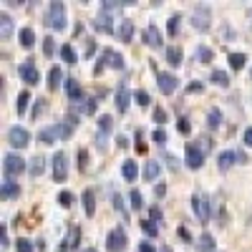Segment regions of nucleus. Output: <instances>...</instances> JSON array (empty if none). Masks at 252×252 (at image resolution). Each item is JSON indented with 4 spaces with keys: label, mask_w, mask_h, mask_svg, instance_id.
Returning <instances> with one entry per match:
<instances>
[{
    "label": "nucleus",
    "mask_w": 252,
    "mask_h": 252,
    "mask_svg": "<svg viewBox=\"0 0 252 252\" xmlns=\"http://www.w3.org/2000/svg\"><path fill=\"white\" fill-rule=\"evenodd\" d=\"M66 8H63L61 0H53L48 5V13H46V26H51L53 31H63L66 28Z\"/></svg>",
    "instance_id": "f257e3e1"
},
{
    "label": "nucleus",
    "mask_w": 252,
    "mask_h": 252,
    "mask_svg": "<svg viewBox=\"0 0 252 252\" xmlns=\"http://www.w3.org/2000/svg\"><path fill=\"white\" fill-rule=\"evenodd\" d=\"M51 172H53V179L56 182H66L68 177V157L63 152H56L53 159H51Z\"/></svg>",
    "instance_id": "f03ea898"
},
{
    "label": "nucleus",
    "mask_w": 252,
    "mask_h": 252,
    "mask_svg": "<svg viewBox=\"0 0 252 252\" xmlns=\"http://www.w3.org/2000/svg\"><path fill=\"white\" fill-rule=\"evenodd\" d=\"M126 242H129V240H126V232H124L121 227H114L111 232H109V237H106V250L109 252H124L126 250Z\"/></svg>",
    "instance_id": "7ed1b4c3"
},
{
    "label": "nucleus",
    "mask_w": 252,
    "mask_h": 252,
    "mask_svg": "<svg viewBox=\"0 0 252 252\" xmlns=\"http://www.w3.org/2000/svg\"><path fill=\"white\" fill-rule=\"evenodd\" d=\"M192 209H194V215L199 222H207L209 215H212V204H209V199L204 194H194L192 197Z\"/></svg>",
    "instance_id": "20e7f679"
},
{
    "label": "nucleus",
    "mask_w": 252,
    "mask_h": 252,
    "mask_svg": "<svg viewBox=\"0 0 252 252\" xmlns=\"http://www.w3.org/2000/svg\"><path fill=\"white\" fill-rule=\"evenodd\" d=\"M184 154H187V166L189 169H199V166L204 164V152L199 149V144H187Z\"/></svg>",
    "instance_id": "39448f33"
},
{
    "label": "nucleus",
    "mask_w": 252,
    "mask_h": 252,
    "mask_svg": "<svg viewBox=\"0 0 252 252\" xmlns=\"http://www.w3.org/2000/svg\"><path fill=\"white\" fill-rule=\"evenodd\" d=\"M103 66H111V68H124V58H121V53L119 51H111V48H106V51H103V58H101V63H98V66L94 68L96 73L103 68Z\"/></svg>",
    "instance_id": "423d86ee"
},
{
    "label": "nucleus",
    "mask_w": 252,
    "mask_h": 252,
    "mask_svg": "<svg viewBox=\"0 0 252 252\" xmlns=\"http://www.w3.org/2000/svg\"><path fill=\"white\" fill-rule=\"evenodd\" d=\"M3 166H5V174H8V177H18L20 172L26 169V161L20 159L18 154H8V157L3 159Z\"/></svg>",
    "instance_id": "0eeeda50"
},
{
    "label": "nucleus",
    "mask_w": 252,
    "mask_h": 252,
    "mask_svg": "<svg viewBox=\"0 0 252 252\" xmlns=\"http://www.w3.org/2000/svg\"><path fill=\"white\" fill-rule=\"evenodd\" d=\"M157 81H159V89H161V94H174V91H177V86H179L177 76L166 73V71H159V73H157Z\"/></svg>",
    "instance_id": "6e6552de"
},
{
    "label": "nucleus",
    "mask_w": 252,
    "mask_h": 252,
    "mask_svg": "<svg viewBox=\"0 0 252 252\" xmlns=\"http://www.w3.org/2000/svg\"><path fill=\"white\" fill-rule=\"evenodd\" d=\"M8 139H10V144L15 146V149H23V146L31 141V134L23 129V126H13L10 134H8Z\"/></svg>",
    "instance_id": "1a4fd4ad"
},
{
    "label": "nucleus",
    "mask_w": 252,
    "mask_h": 252,
    "mask_svg": "<svg viewBox=\"0 0 252 252\" xmlns=\"http://www.w3.org/2000/svg\"><path fill=\"white\" fill-rule=\"evenodd\" d=\"M235 161H247V159H245V154H240V152H235V149H227V152H222V154L217 157L220 169H229Z\"/></svg>",
    "instance_id": "9d476101"
},
{
    "label": "nucleus",
    "mask_w": 252,
    "mask_h": 252,
    "mask_svg": "<svg viewBox=\"0 0 252 252\" xmlns=\"http://www.w3.org/2000/svg\"><path fill=\"white\" fill-rule=\"evenodd\" d=\"M20 78H23L26 83H31V86H35V83L40 81V76H38V68L33 66V61H26V63H20Z\"/></svg>",
    "instance_id": "9b49d317"
},
{
    "label": "nucleus",
    "mask_w": 252,
    "mask_h": 252,
    "mask_svg": "<svg viewBox=\"0 0 252 252\" xmlns=\"http://www.w3.org/2000/svg\"><path fill=\"white\" fill-rule=\"evenodd\" d=\"M38 139L43 141V144H53L56 139H63V129H61V121H58V124H53V126H46V129L38 134Z\"/></svg>",
    "instance_id": "f8f14e48"
},
{
    "label": "nucleus",
    "mask_w": 252,
    "mask_h": 252,
    "mask_svg": "<svg viewBox=\"0 0 252 252\" xmlns=\"http://www.w3.org/2000/svg\"><path fill=\"white\" fill-rule=\"evenodd\" d=\"M192 26L197 31H207L209 28V8H197L192 13Z\"/></svg>",
    "instance_id": "ddd939ff"
},
{
    "label": "nucleus",
    "mask_w": 252,
    "mask_h": 252,
    "mask_svg": "<svg viewBox=\"0 0 252 252\" xmlns=\"http://www.w3.org/2000/svg\"><path fill=\"white\" fill-rule=\"evenodd\" d=\"M144 43H146V46H154V48L161 46V33H159L157 26H146V28H144Z\"/></svg>",
    "instance_id": "4468645a"
},
{
    "label": "nucleus",
    "mask_w": 252,
    "mask_h": 252,
    "mask_svg": "<svg viewBox=\"0 0 252 252\" xmlns=\"http://www.w3.org/2000/svg\"><path fill=\"white\" fill-rule=\"evenodd\" d=\"M114 101H116V109H119V111H126V109H129V101H131V91L126 89V86H119Z\"/></svg>",
    "instance_id": "2eb2a0df"
},
{
    "label": "nucleus",
    "mask_w": 252,
    "mask_h": 252,
    "mask_svg": "<svg viewBox=\"0 0 252 252\" xmlns=\"http://www.w3.org/2000/svg\"><path fill=\"white\" fill-rule=\"evenodd\" d=\"M94 28L96 31H101V33H114V23H111V18L109 15H98V18H94Z\"/></svg>",
    "instance_id": "dca6fc26"
},
{
    "label": "nucleus",
    "mask_w": 252,
    "mask_h": 252,
    "mask_svg": "<svg viewBox=\"0 0 252 252\" xmlns=\"http://www.w3.org/2000/svg\"><path fill=\"white\" fill-rule=\"evenodd\" d=\"M43 169H46V159L35 154V157L31 159V164H28V172H31V177H40V174H43Z\"/></svg>",
    "instance_id": "f3484780"
},
{
    "label": "nucleus",
    "mask_w": 252,
    "mask_h": 252,
    "mask_svg": "<svg viewBox=\"0 0 252 252\" xmlns=\"http://www.w3.org/2000/svg\"><path fill=\"white\" fill-rule=\"evenodd\" d=\"M66 91H68V98L71 101H83V91H81V86H78L73 78H66Z\"/></svg>",
    "instance_id": "a211bd4d"
},
{
    "label": "nucleus",
    "mask_w": 252,
    "mask_h": 252,
    "mask_svg": "<svg viewBox=\"0 0 252 252\" xmlns=\"http://www.w3.org/2000/svg\"><path fill=\"white\" fill-rule=\"evenodd\" d=\"M119 35H121V40H131V35H134V20L124 18L121 26H119Z\"/></svg>",
    "instance_id": "6ab92c4d"
},
{
    "label": "nucleus",
    "mask_w": 252,
    "mask_h": 252,
    "mask_svg": "<svg viewBox=\"0 0 252 252\" xmlns=\"http://www.w3.org/2000/svg\"><path fill=\"white\" fill-rule=\"evenodd\" d=\"M83 209H86V215H89V217H94V212H96L94 189H86V192H83Z\"/></svg>",
    "instance_id": "aec40b11"
},
{
    "label": "nucleus",
    "mask_w": 252,
    "mask_h": 252,
    "mask_svg": "<svg viewBox=\"0 0 252 252\" xmlns=\"http://www.w3.org/2000/svg\"><path fill=\"white\" fill-rule=\"evenodd\" d=\"M121 174H124V179H129V182H134L136 179V174H139V169H136V161H124V166H121Z\"/></svg>",
    "instance_id": "412c9836"
},
{
    "label": "nucleus",
    "mask_w": 252,
    "mask_h": 252,
    "mask_svg": "<svg viewBox=\"0 0 252 252\" xmlns=\"http://www.w3.org/2000/svg\"><path fill=\"white\" fill-rule=\"evenodd\" d=\"M18 38H20V46H23V48H31L35 43V31L33 28H23Z\"/></svg>",
    "instance_id": "4be33fe9"
},
{
    "label": "nucleus",
    "mask_w": 252,
    "mask_h": 252,
    "mask_svg": "<svg viewBox=\"0 0 252 252\" xmlns=\"http://www.w3.org/2000/svg\"><path fill=\"white\" fill-rule=\"evenodd\" d=\"M78 237H81V229H78V227H73L71 232H68V240H66V245H61V247H58V252H66L68 247H78Z\"/></svg>",
    "instance_id": "5701e85b"
},
{
    "label": "nucleus",
    "mask_w": 252,
    "mask_h": 252,
    "mask_svg": "<svg viewBox=\"0 0 252 252\" xmlns=\"http://www.w3.org/2000/svg\"><path fill=\"white\" fill-rule=\"evenodd\" d=\"M215 247V237L209 235V232H202L199 235V240H197V250H202V252H209Z\"/></svg>",
    "instance_id": "b1692460"
},
{
    "label": "nucleus",
    "mask_w": 252,
    "mask_h": 252,
    "mask_svg": "<svg viewBox=\"0 0 252 252\" xmlns=\"http://www.w3.org/2000/svg\"><path fill=\"white\" fill-rule=\"evenodd\" d=\"M159 172H161V166H159L157 161H146V166H144V179L152 182V179L159 177Z\"/></svg>",
    "instance_id": "393cba45"
},
{
    "label": "nucleus",
    "mask_w": 252,
    "mask_h": 252,
    "mask_svg": "<svg viewBox=\"0 0 252 252\" xmlns=\"http://www.w3.org/2000/svg\"><path fill=\"white\" fill-rule=\"evenodd\" d=\"M0 26H3V40H10V35H13V18L8 13L0 15Z\"/></svg>",
    "instance_id": "a878e982"
},
{
    "label": "nucleus",
    "mask_w": 252,
    "mask_h": 252,
    "mask_svg": "<svg viewBox=\"0 0 252 252\" xmlns=\"http://www.w3.org/2000/svg\"><path fill=\"white\" fill-rule=\"evenodd\" d=\"M61 81H63V71H61L58 66H53V68L48 71V86H51V89H58Z\"/></svg>",
    "instance_id": "bb28decb"
},
{
    "label": "nucleus",
    "mask_w": 252,
    "mask_h": 252,
    "mask_svg": "<svg viewBox=\"0 0 252 252\" xmlns=\"http://www.w3.org/2000/svg\"><path fill=\"white\" fill-rule=\"evenodd\" d=\"M166 61H169L172 66H179L182 63V48L179 46H169L166 48Z\"/></svg>",
    "instance_id": "cd10ccee"
},
{
    "label": "nucleus",
    "mask_w": 252,
    "mask_h": 252,
    "mask_svg": "<svg viewBox=\"0 0 252 252\" xmlns=\"http://www.w3.org/2000/svg\"><path fill=\"white\" fill-rule=\"evenodd\" d=\"M13 197H18V184L5 179L3 182V199H13Z\"/></svg>",
    "instance_id": "c85d7f7f"
},
{
    "label": "nucleus",
    "mask_w": 252,
    "mask_h": 252,
    "mask_svg": "<svg viewBox=\"0 0 252 252\" xmlns=\"http://www.w3.org/2000/svg\"><path fill=\"white\" fill-rule=\"evenodd\" d=\"M61 56H63V61H68V63H76V61H78V56H76V51H73L71 43L61 46Z\"/></svg>",
    "instance_id": "c756f323"
},
{
    "label": "nucleus",
    "mask_w": 252,
    "mask_h": 252,
    "mask_svg": "<svg viewBox=\"0 0 252 252\" xmlns=\"http://www.w3.org/2000/svg\"><path fill=\"white\" fill-rule=\"evenodd\" d=\"M207 124L212 126V129H217V126L222 124V111L220 109H212V111L207 114Z\"/></svg>",
    "instance_id": "7c9ffc66"
},
{
    "label": "nucleus",
    "mask_w": 252,
    "mask_h": 252,
    "mask_svg": "<svg viewBox=\"0 0 252 252\" xmlns=\"http://www.w3.org/2000/svg\"><path fill=\"white\" fill-rule=\"evenodd\" d=\"M245 53H229V66H232L235 71H240L242 66H245Z\"/></svg>",
    "instance_id": "2f4dec72"
},
{
    "label": "nucleus",
    "mask_w": 252,
    "mask_h": 252,
    "mask_svg": "<svg viewBox=\"0 0 252 252\" xmlns=\"http://www.w3.org/2000/svg\"><path fill=\"white\" fill-rule=\"evenodd\" d=\"M28 101H31L28 91H20V94H18V114H26V109H28Z\"/></svg>",
    "instance_id": "473e14b6"
},
{
    "label": "nucleus",
    "mask_w": 252,
    "mask_h": 252,
    "mask_svg": "<svg viewBox=\"0 0 252 252\" xmlns=\"http://www.w3.org/2000/svg\"><path fill=\"white\" fill-rule=\"evenodd\" d=\"M111 126H114V121H111V116H109V114H103V116H98V129H101V134H106V131H111Z\"/></svg>",
    "instance_id": "72a5a7b5"
},
{
    "label": "nucleus",
    "mask_w": 252,
    "mask_h": 252,
    "mask_svg": "<svg viewBox=\"0 0 252 252\" xmlns=\"http://www.w3.org/2000/svg\"><path fill=\"white\" fill-rule=\"evenodd\" d=\"M141 229H144L149 237H157V235H159V227H157L152 220H144V222H141Z\"/></svg>",
    "instance_id": "f704fd0d"
},
{
    "label": "nucleus",
    "mask_w": 252,
    "mask_h": 252,
    "mask_svg": "<svg viewBox=\"0 0 252 252\" xmlns=\"http://www.w3.org/2000/svg\"><path fill=\"white\" fill-rule=\"evenodd\" d=\"M212 81L217 83V86H229V76L224 71H212Z\"/></svg>",
    "instance_id": "c9c22d12"
},
{
    "label": "nucleus",
    "mask_w": 252,
    "mask_h": 252,
    "mask_svg": "<svg viewBox=\"0 0 252 252\" xmlns=\"http://www.w3.org/2000/svg\"><path fill=\"white\" fill-rule=\"evenodd\" d=\"M197 58H199V63H209L212 61V51H209L207 46H199L197 48Z\"/></svg>",
    "instance_id": "e433bc0d"
},
{
    "label": "nucleus",
    "mask_w": 252,
    "mask_h": 252,
    "mask_svg": "<svg viewBox=\"0 0 252 252\" xmlns=\"http://www.w3.org/2000/svg\"><path fill=\"white\" fill-rule=\"evenodd\" d=\"M179 20H182V15H172L169 23H166V28H169L172 35H177V31H179Z\"/></svg>",
    "instance_id": "4c0bfd02"
},
{
    "label": "nucleus",
    "mask_w": 252,
    "mask_h": 252,
    "mask_svg": "<svg viewBox=\"0 0 252 252\" xmlns=\"http://www.w3.org/2000/svg\"><path fill=\"white\" fill-rule=\"evenodd\" d=\"M15 252H33V242H28V240H18V242H15Z\"/></svg>",
    "instance_id": "58836bf2"
},
{
    "label": "nucleus",
    "mask_w": 252,
    "mask_h": 252,
    "mask_svg": "<svg viewBox=\"0 0 252 252\" xmlns=\"http://www.w3.org/2000/svg\"><path fill=\"white\" fill-rule=\"evenodd\" d=\"M131 207H134V209H141V207H144V202H141V192H139V189H131Z\"/></svg>",
    "instance_id": "ea45409f"
},
{
    "label": "nucleus",
    "mask_w": 252,
    "mask_h": 252,
    "mask_svg": "<svg viewBox=\"0 0 252 252\" xmlns=\"http://www.w3.org/2000/svg\"><path fill=\"white\" fill-rule=\"evenodd\" d=\"M58 202H61V207H71L73 204V194L71 192H61L58 194Z\"/></svg>",
    "instance_id": "a19ab883"
},
{
    "label": "nucleus",
    "mask_w": 252,
    "mask_h": 252,
    "mask_svg": "<svg viewBox=\"0 0 252 252\" xmlns=\"http://www.w3.org/2000/svg\"><path fill=\"white\" fill-rule=\"evenodd\" d=\"M134 98H136L139 106H149V94H146V91H136Z\"/></svg>",
    "instance_id": "79ce46f5"
},
{
    "label": "nucleus",
    "mask_w": 252,
    "mask_h": 252,
    "mask_svg": "<svg viewBox=\"0 0 252 252\" xmlns=\"http://www.w3.org/2000/svg\"><path fill=\"white\" fill-rule=\"evenodd\" d=\"M152 139H154V144H159V146H164V144H166V131H164V129H157Z\"/></svg>",
    "instance_id": "37998d69"
},
{
    "label": "nucleus",
    "mask_w": 252,
    "mask_h": 252,
    "mask_svg": "<svg viewBox=\"0 0 252 252\" xmlns=\"http://www.w3.org/2000/svg\"><path fill=\"white\" fill-rule=\"evenodd\" d=\"M177 129H179V134H189V131H192V124H189V119H179Z\"/></svg>",
    "instance_id": "c03bdc74"
},
{
    "label": "nucleus",
    "mask_w": 252,
    "mask_h": 252,
    "mask_svg": "<svg viewBox=\"0 0 252 252\" xmlns=\"http://www.w3.org/2000/svg\"><path fill=\"white\" fill-rule=\"evenodd\" d=\"M53 51H56L53 38H46V40H43V53H46V56H53Z\"/></svg>",
    "instance_id": "a18cd8bd"
},
{
    "label": "nucleus",
    "mask_w": 252,
    "mask_h": 252,
    "mask_svg": "<svg viewBox=\"0 0 252 252\" xmlns=\"http://www.w3.org/2000/svg\"><path fill=\"white\" fill-rule=\"evenodd\" d=\"M154 119H157L159 124H164V121H166V111H164L161 106H157V109H154Z\"/></svg>",
    "instance_id": "49530a36"
},
{
    "label": "nucleus",
    "mask_w": 252,
    "mask_h": 252,
    "mask_svg": "<svg viewBox=\"0 0 252 252\" xmlns=\"http://www.w3.org/2000/svg\"><path fill=\"white\" fill-rule=\"evenodd\" d=\"M43 109H46V98H38V103H35V109H33V114H31V116L35 119V116H38L40 111H43Z\"/></svg>",
    "instance_id": "de8ad7c7"
},
{
    "label": "nucleus",
    "mask_w": 252,
    "mask_h": 252,
    "mask_svg": "<svg viewBox=\"0 0 252 252\" xmlns=\"http://www.w3.org/2000/svg\"><path fill=\"white\" fill-rule=\"evenodd\" d=\"M111 204L119 209V212L124 215V204H121V197H119V192H114V197H111Z\"/></svg>",
    "instance_id": "09e8293b"
},
{
    "label": "nucleus",
    "mask_w": 252,
    "mask_h": 252,
    "mask_svg": "<svg viewBox=\"0 0 252 252\" xmlns=\"http://www.w3.org/2000/svg\"><path fill=\"white\" fill-rule=\"evenodd\" d=\"M78 169H86V149L78 152Z\"/></svg>",
    "instance_id": "8fccbe9b"
},
{
    "label": "nucleus",
    "mask_w": 252,
    "mask_h": 252,
    "mask_svg": "<svg viewBox=\"0 0 252 252\" xmlns=\"http://www.w3.org/2000/svg\"><path fill=\"white\" fill-rule=\"evenodd\" d=\"M0 240H3V247H8V245H10V240H8V229H5V224H3V229H0Z\"/></svg>",
    "instance_id": "3c124183"
},
{
    "label": "nucleus",
    "mask_w": 252,
    "mask_h": 252,
    "mask_svg": "<svg viewBox=\"0 0 252 252\" xmlns=\"http://www.w3.org/2000/svg\"><path fill=\"white\" fill-rule=\"evenodd\" d=\"M149 217H152V220H161V209H159V207H152V209H149Z\"/></svg>",
    "instance_id": "603ef678"
},
{
    "label": "nucleus",
    "mask_w": 252,
    "mask_h": 252,
    "mask_svg": "<svg viewBox=\"0 0 252 252\" xmlns=\"http://www.w3.org/2000/svg\"><path fill=\"white\" fill-rule=\"evenodd\" d=\"M154 194H157V197H164V194H166V187H164V184H157V187H154Z\"/></svg>",
    "instance_id": "864d4df0"
},
{
    "label": "nucleus",
    "mask_w": 252,
    "mask_h": 252,
    "mask_svg": "<svg viewBox=\"0 0 252 252\" xmlns=\"http://www.w3.org/2000/svg\"><path fill=\"white\" fill-rule=\"evenodd\" d=\"M116 144L121 146V149H126V146H129V139H126V136H116Z\"/></svg>",
    "instance_id": "5fc2aeb1"
},
{
    "label": "nucleus",
    "mask_w": 252,
    "mask_h": 252,
    "mask_svg": "<svg viewBox=\"0 0 252 252\" xmlns=\"http://www.w3.org/2000/svg\"><path fill=\"white\" fill-rule=\"evenodd\" d=\"M139 252H154V247H152L149 242H141V245H139Z\"/></svg>",
    "instance_id": "6e6d98bb"
},
{
    "label": "nucleus",
    "mask_w": 252,
    "mask_h": 252,
    "mask_svg": "<svg viewBox=\"0 0 252 252\" xmlns=\"http://www.w3.org/2000/svg\"><path fill=\"white\" fill-rule=\"evenodd\" d=\"M245 144H247V146H252V126L245 131Z\"/></svg>",
    "instance_id": "4d7b16f0"
},
{
    "label": "nucleus",
    "mask_w": 252,
    "mask_h": 252,
    "mask_svg": "<svg viewBox=\"0 0 252 252\" xmlns=\"http://www.w3.org/2000/svg\"><path fill=\"white\" fill-rule=\"evenodd\" d=\"M189 94H194V91H202V83H189V89H187Z\"/></svg>",
    "instance_id": "13d9d810"
},
{
    "label": "nucleus",
    "mask_w": 252,
    "mask_h": 252,
    "mask_svg": "<svg viewBox=\"0 0 252 252\" xmlns=\"http://www.w3.org/2000/svg\"><path fill=\"white\" fill-rule=\"evenodd\" d=\"M159 252H172V250H169V247H161V250H159Z\"/></svg>",
    "instance_id": "bf43d9fd"
},
{
    "label": "nucleus",
    "mask_w": 252,
    "mask_h": 252,
    "mask_svg": "<svg viewBox=\"0 0 252 252\" xmlns=\"http://www.w3.org/2000/svg\"><path fill=\"white\" fill-rule=\"evenodd\" d=\"M86 252H96V250H86Z\"/></svg>",
    "instance_id": "052dcab7"
},
{
    "label": "nucleus",
    "mask_w": 252,
    "mask_h": 252,
    "mask_svg": "<svg viewBox=\"0 0 252 252\" xmlns=\"http://www.w3.org/2000/svg\"><path fill=\"white\" fill-rule=\"evenodd\" d=\"M250 15H252V10H250Z\"/></svg>",
    "instance_id": "680f3d73"
}]
</instances>
